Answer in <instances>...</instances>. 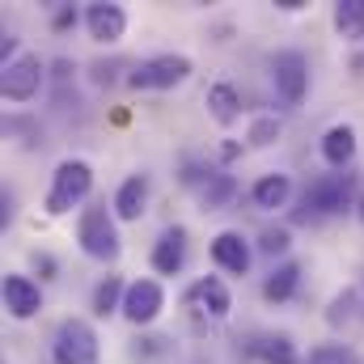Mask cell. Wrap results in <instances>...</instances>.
<instances>
[{
	"mask_svg": "<svg viewBox=\"0 0 364 364\" xmlns=\"http://www.w3.org/2000/svg\"><path fill=\"white\" fill-rule=\"evenodd\" d=\"M93 191V170L90 161H81V157H68V161H60L55 166V174H51V186H47V199H43V208H47V216H68L77 203H85Z\"/></svg>",
	"mask_w": 364,
	"mask_h": 364,
	"instance_id": "cell-1",
	"label": "cell"
},
{
	"mask_svg": "<svg viewBox=\"0 0 364 364\" xmlns=\"http://www.w3.org/2000/svg\"><path fill=\"white\" fill-rule=\"evenodd\" d=\"M348 208H352V178L348 174H322L305 186L296 220H326V216H339Z\"/></svg>",
	"mask_w": 364,
	"mask_h": 364,
	"instance_id": "cell-2",
	"label": "cell"
},
{
	"mask_svg": "<svg viewBox=\"0 0 364 364\" xmlns=\"http://www.w3.org/2000/svg\"><path fill=\"white\" fill-rule=\"evenodd\" d=\"M77 242H81V250L97 259V263H114L119 259V250H123V242H119V229H114V216L106 212V203H93L81 212V220H77Z\"/></svg>",
	"mask_w": 364,
	"mask_h": 364,
	"instance_id": "cell-3",
	"label": "cell"
},
{
	"mask_svg": "<svg viewBox=\"0 0 364 364\" xmlns=\"http://www.w3.org/2000/svg\"><path fill=\"white\" fill-rule=\"evenodd\" d=\"M51 356L55 364H97L102 348H97V335L85 318H64L55 326V339H51Z\"/></svg>",
	"mask_w": 364,
	"mask_h": 364,
	"instance_id": "cell-4",
	"label": "cell"
},
{
	"mask_svg": "<svg viewBox=\"0 0 364 364\" xmlns=\"http://www.w3.org/2000/svg\"><path fill=\"white\" fill-rule=\"evenodd\" d=\"M191 77V60L186 55H174V51H166V55H149V60H140L136 68H132V77H127V85L132 90H174Z\"/></svg>",
	"mask_w": 364,
	"mask_h": 364,
	"instance_id": "cell-5",
	"label": "cell"
},
{
	"mask_svg": "<svg viewBox=\"0 0 364 364\" xmlns=\"http://www.w3.org/2000/svg\"><path fill=\"white\" fill-rule=\"evenodd\" d=\"M38 90H43V60H38L34 51H21L17 60L4 64V73H0V93H4L9 102H30V97H38Z\"/></svg>",
	"mask_w": 364,
	"mask_h": 364,
	"instance_id": "cell-6",
	"label": "cell"
},
{
	"mask_svg": "<svg viewBox=\"0 0 364 364\" xmlns=\"http://www.w3.org/2000/svg\"><path fill=\"white\" fill-rule=\"evenodd\" d=\"M166 309V288L157 279H132L127 284V296H123V318L132 326H149L157 322Z\"/></svg>",
	"mask_w": 364,
	"mask_h": 364,
	"instance_id": "cell-7",
	"label": "cell"
},
{
	"mask_svg": "<svg viewBox=\"0 0 364 364\" xmlns=\"http://www.w3.org/2000/svg\"><path fill=\"white\" fill-rule=\"evenodd\" d=\"M272 81H275V93L288 106H296L309 93V60L301 51H279L272 60Z\"/></svg>",
	"mask_w": 364,
	"mask_h": 364,
	"instance_id": "cell-8",
	"label": "cell"
},
{
	"mask_svg": "<svg viewBox=\"0 0 364 364\" xmlns=\"http://www.w3.org/2000/svg\"><path fill=\"white\" fill-rule=\"evenodd\" d=\"M4 309L17 318V322H26V318H34L38 309H43V288L30 279V275H17L9 272L4 275Z\"/></svg>",
	"mask_w": 364,
	"mask_h": 364,
	"instance_id": "cell-9",
	"label": "cell"
},
{
	"mask_svg": "<svg viewBox=\"0 0 364 364\" xmlns=\"http://www.w3.org/2000/svg\"><path fill=\"white\" fill-rule=\"evenodd\" d=\"M85 30H90L93 43H119L127 34V13L119 4H90L85 9Z\"/></svg>",
	"mask_w": 364,
	"mask_h": 364,
	"instance_id": "cell-10",
	"label": "cell"
},
{
	"mask_svg": "<svg viewBox=\"0 0 364 364\" xmlns=\"http://www.w3.org/2000/svg\"><path fill=\"white\" fill-rule=\"evenodd\" d=\"M212 263L229 275H246L250 272V246H246V237L233 233V229L216 233V237H212Z\"/></svg>",
	"mask_w": 364,
	"mask_h": 364,
	"instance_id": "cell-11",
	"label": "cell"
},
{
	"mask_svg": "<svg viewBox=\"0 0 364 364\" xmlns=\"http://www.w3.org/2000/svg\"><path fill=\"white\" fill-rule=\"evenodd\" d=\"M186 301L199 309V314H208V318H229V309H233V296H229V288H225V279H216V275H203L191 292H186Z\"/></svg>",
	"mask_w": 364,
	"mask_h": 364,
	"instance_id": "cell-12",
	"label": "cell"
},
{
	"mask_svg": "<svg viewBox=\"0 0 364 364\" xmlns=\"http://www.w3.org/2000/svg\"><path fill=\"white\" fill-rule=\"evenodd\" d=\"M153 272L157 275H178L186 263V229H166L153 246Z\"/></svg>",
	"mask_w": 364,
	"mask_h": 364,
	"instance_id": "cell-13",
	"label": "cell"
},
{
	"mask_svg": "<svg viewBox=\"0 0 364 364\" xmlns=\"http://www.w3.org/2000/svg\"><path fill=\"white\" fill-rule=\"evenodd\" d=\"M144 203H149V178L144 174H132V178L119 182V191H114V216L119 220H140Z\"/></svg>",
	"mask_w": 364,
	"mask_h": 364,
	"instance_id": "cell-14",
	"label": "cell"
},
{
	"mask_svg": "<svg viewBox=\"0 0 364 364\" xmlns=\"http://www.w3.org/2000/svg\"><path fill=\"white\" fill-rule=\"evenodd\" d=\"M356 157V132L348 123H335L326 136H322V161L331 170H348V161Z\"/></svg>",
	"mask_w": 364,
	"mask_h": 364,
	"instance_id": "cell-15",
	"label": "cell"
},
{
	"mask_svg": "<svg viewBox=\"0 0 364 364\" xmlns=\"http://www.w3.org/2000/svg\"><path fill=\"white\" fill-rule=\"evenodd\" d=\"M203 102H208V114H212L220 127H233V123L242 119V93L233 90V85H225V81H220V85H212Z\"/></svg>",
	"mask_w": 364,
	"mask_h": 364,
	"instance_id": "cell-16",
	"label": "cell"
},
{
	"mask_svg": "<svg viewBox=\"0 0 364 364\" xmlns=\"http://www.w3.org/2000/svg\"><path fill=\"white\" fill-rule=\"evenodd\" d=\"M288 195H292V178H288V174H263V178L250 186V199H255L263 212L284 208V203H288Z\"/></svg>",
	"mask_w": 364,
	"mask_h": 364,
	"instance_id": "cell-17",
	"label": "cell"
},
{
	"mask_svg": "<svg viewBox=\"0 0 364 364\" xmlns=\"http://www.w3.org/2000/svg\"><path fill=\"white\" fill-rule=\"evenodd\" d=\"M233 199H237L233 174H208V178L199 182V203H203L208 212H220V208H229Z\"/></svg>",
	"mask_w": 364,
	"mask_h": 364,
	"instance_id": "cell-18",
	"label": "cell"
},
{
	"mask_svg": "<svg viewBox=\"0 0 364 364\" xmlns=\"http://www.w3.org/2000/svg\"><path fill=\"white\" fill-rule=\"evenodd\" d=\"M335 30L343 43H364V0H339L335 4Z\"/></svg>",
	"mask_w": 364,
	"mask_h": 364,
	"instance_id": "cell-19",
	"label": "cell"
},
{
	"mask_svg": "<svg viewBox=\"0 0 364 364\" xmlns=\"http://www.w3.org/2000/svg\"><path fill=\"white\" fill-rule=\"evenodd\" d=\"M296 284H301V267H296V263H279V267L263 279V296L279 305V301H288V296L296 292Z\"/></svg>",
	"mask_w": 364,
	"mask_h": 364,
	"instance_id": "cell-20",
	"label": "cell"
},
{
	"mask_svg": "<svg viewBox=\"0 0 364 364\" xmlns=\"http://www.w3.org/2000/svg\"><path fill=\"white\" fill-rule=\"evenodd\" d=\"M123 296H127V284H123L119 275H106V279L93 288V314H97V318H106V314L123 309Z\"/></svg>",
	"mask_w": 364,
	"mask_h": 364,
	"instance_id": "cell-21",
	"label": "cell"
},
{
	"mask_svg": "<svg viewBox=\"0 0 364 364\" xmlns=\"http://www.w3.org/2000/svg\"><path fill=\"white\" fill-rule=\"evenodd\" d=\"M356 309H360V292L348 288V292H339V296L331 301L326 322H331V326H348V322H356Z\"/></svg>",
	"mask_w": 364,
	"mask_h": 364,
	"instance_id": "cell-22",
	"label": "cell"
},
{
	"mask_svg": "<svg viewBox=\"0 0 364 364\" xmlns=\"http://www.w3.org/2000/svg\"><path fill=\"white\" fill-rule=\"evenodd\" d=\"M259 356L267 364H296V348H292L288 335H267V339L259 343Z\"/></svg>",
	"mask_w": 364,
	"mask_h": 364,
	"instance_id": "cell-23",
	"label": "cell"
},
{
	"mask_svg": "<svg viewBox=\"0 0 364 364\" xmlns=\"http://www.w3.org/2000/svg\"><path fill=\"white\" fill-rule=\"evenodd\" d=\"M305 364H360V356L348 348V343H322V348H314Z\"/></svg>",
	"mask_w": 364,
	"mask_h": 364,
	"instance_id": "cell-24",
	"label": "cell"
},
{
	"mask_svg": "<svg viewBox=\"0 0 364 364\" xmlns=\"http://www.w3.org/2000/svg\"><path fill=\"white\" fill-rule=\"evenodd\" d=\"M275 136H279V119H275V114H259V119L250 123V132H246V140H250L255 149H267Z\"/></svg>",
	"mask_w": 364,
	"mask_h": 364,
	"instance_id": "cell-25",
	"label": "cell"
},
{
	"mask_svg": "<svg viewBox=\"0 0 364 364\" xmlns=\"http://www.w3.org/2000/svg\"><path fill=\"white\" fill-rule=\"evenodd\" d=\"M259 250L263 255H284L288 250V229H267L263 242H259Z\"/></svg>",
	"mask_w": 364,
	"mask_h": 364,
	"instance_id": "cell-26",
	"label": "cell"
},
{
	"mask_svg": "<svg viewBox=\"0 0 364 364\" xmlns=\"http://www.w3.org/2000/svg\"><path fill=\"white\" fill-rule=\"evenodd\" d=\"M73 21H77V13H68V9H64V13H55V26H60V30H68Z\"/></svg>",
	"mask_w": 364,
	"mask_h": 364,
	"instance_id": "cell-27",
	"label": "cell"
},
{
	"mask_svg": "<svg viewBox=\"0 0 364 364\" xmlns=\"http://www.w3.org/2000/svg\"><path fill=\"white\" fill-rule=\"evenodd\" d=\"M34 267H38V272H55V263H51V259H47V255H34Z\"/></svg>",
	"mask_w": 364,
	"mask_h": 364,
	"instance_id": "cell-28",
	"label": "cell"
},
{
	"mask_svg": "<svg viewBox=\"0 0 364 364\" xmlns=\"http://www.w3.org/2000/svg\"><path fill=\"white\" fill-rule=\"evenodd\" d=\"M360 208H364V203H360ZM360 216H364V212H360Z\"/></svg>",
	"mask_w": 364,
	"mask_h": 364,
	"instance_id": "cell-29",
	"label": "cell"
}]
</instances>
